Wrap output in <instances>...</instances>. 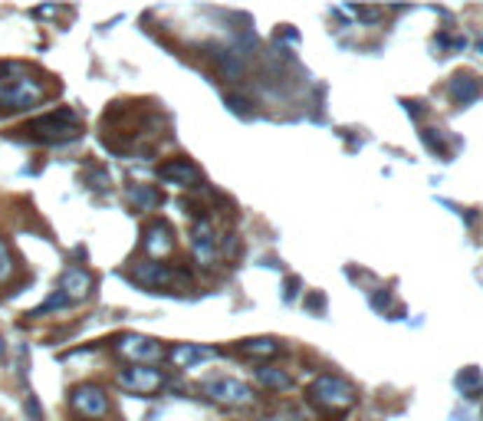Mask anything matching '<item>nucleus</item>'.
Listing matches in <instances>:
<instances>
[{
	"mask_svg": "<svg viewBox=\"0 0 483 421\" xmlns=\"http://www.w3.org/2000/svg\"><path fill=\"white\" fill-rule=\"evenodd\" d=\"M20 132V139L33 142V145H66V142H76L83 135V119L73 109H56L50 116L30 119Z\"/></svg>",
	"mask_w": 483,
	"mask_h": 421,
	"instance_id": "f257e3e1",
	"label": "nucleus"
},
{
	"mask_svg": "<svg viewBox=\"0 0 483 421\" xmlns=\"http://www.w3.org/2000/svg\"><path fill=\"white\" fill-rule=\"evenodd\" d=\"M132 280L141 283L151 293H181L191 290V273L172 263H139L132 270Z\"/></svg>",
	"mask_w": 483,
	"mask_h": 421,
	"instance_id": "f03ea898",
	"label": "nucleus"
},
{
	"mask_svg": "<svg viewBox=\"0 0 483 421\" xmlns=\"http://www.w3.org/2000/svg\"><path fill=\"white\" fill-rule=\"evenodd\" d=\"M309 401L316 408L326 411V415H339V411H349L355 405V389L345 378L319 375L309 389Z\"/></svg>",
	"mask_w": 483,
	"mask_h": 421,
	"instance_id": "7ed1b4c3",
	"label": "nucleus"
},
{
	"mask_svg": "<svg viewBox=\"0 0 483 421\" xmlns=\"http://www.w3.org/2000/svg\"><path fill=\"white\" fill-rule=\"evenodd\" d=\"M46 99V86L33 76H17L7 79L0 89V112H27V109L40 106Z\"/></svg>",
	"mask_w": 483,
	"mask_h": 421,
	"instance_id": "20e7f679",
	"label": "nucleus"
},
{
	"mask_svg": "<svg viewBox=\"0 0 483 421\" xmlns=\"http://www.w3.org/2000/svg\"><path fill=\"white\" fill-rule=\"evenodd\" d=\"M112 352L122 359H129V366H158L161 359L168 356V349L161 346L158 339H151V336H141V333H125L118 336L115 343H112Z\"/></svg>",
	"mask_w": 483,
	"mask_h": 421,
	"instance_id": "39448f33",
	"label": "nucleus"
},
{
	"mask_svg": "<svg viewBox=\"0 0 483 421\" xmlns=\"http://www.w3.org/2000/svg\"><path fill=\"white\" fill-rule=\"evenodd\" d=\"M69 405H73L76 415H83L89 421H102L108 415V395L102 385H92V382H83L69 392Z\"/></svg>",
	"mask_w": 483,
	"mask_h": 421,
	"instance_id": "423d86ee",
	"label": "nucleus"
},
{
	"mask_svg": "<svg viewBox=\"0 0 483 421\" xmlns=\"http://www.w3.org/2000/svg\"><path fill=\"white\" fill-rule=\"evenodd\" d=\"M118 385L129 392V395H139V399H151L164 389V375L151 366H129L118 372Z\"/></svg>",
	"mask_w": 483,
	"mask_h": 421,
	"instance_id": "0eeeda50",
	"label": "nucleus"
},
{
	"mask_svg": "<svg viewBox=\"0 0 483 421\" xmlns=\"http://www.w3.org/2000/svg\"><path fill=\"white\" fill-rule=\"evenodd\" d=\"M204 395L217 405H227V408H244V405H253V389L244 385L240 378H207L204 382Z\"/></svg>",
	"mask_w": 483,
	"mask_h": 421,
	"instance_id": "6e6552de",
	"label": "nucleus"
},
{
	"mask_svg": "<svg viewBox=\"0 0 483 421\" xmlns=\"http://www.w3.org/2000/svg\"><path fill=\"white\" fill-rule=\"evenodd\" d=\"M92 273L83 270V267H66L63 277H59V287L56 293L66 300V306H79V303H86L92 296Z\"/></svg>",
	"mask_w": 483,
	"mask_h": 421,
	"instance_id": "1a4fd4ad",
	"label": "nucleus"
},
{
	"mask_svg": "<svg viewBox=\"0 0 483 421\" xmlns=\"http://www.w3.org/2000/svg\"><path fill=\"white\" fill-rule=\"evenodd\" d=\"M141 250L148 254L151 260H164L174 254V230L168 221H151L145 227V234H141Z\"/></svg>",
	"mask_w": 483,
	"mask_h": 421,
	"instance_id": "9d476101",
	"label": "nucleus"
},
{
	"mask_svg": "<svg viewBox=\"0 0 483 421\" xmlns=\"http://www.w3.org/2000/svg\"><path fill=\"white\" fill-rule=\"evenodd\" d=\"M158 181L174 184V188H197V184H204V174L188 158H172V162L158 165Z\"/></svg>",
	"mask_w": 483,
	"mask_h": 421,
	"instance_id": "9b49d317",
	"label": "nucleus"
},
{
	"mask_svg": "<svg viewBox=\"0 0 483 421\" xmlns=\"http://www.w3.org/2000/svg\"><path fill=\"white\" fill-rule=\"evenodd\" d=\"M191 254L194 260L201 263V267H211L217 260V234L214 227H211V221H197L191 230Z\"/></svg>",
	"mask_w": 483,
	"mask_h": 421,
	"instance_id": "f8f14e48",
	"label": "nucleus"
},
{
	"mask_svg": "<svg viewBox=\"0 0 483 421\" xmlns=\"http://www.w3.org/2000/svg\"><path fill=\"white\" fill-rule=\"evenodd\" d=\"M217 349H207V346H194V343H178L174 349H168V356L178 368H194L197 362H207V359H214Z\"/></svg>",
	"mask_w": 483,
	"mask_h": 421,
	"instance_id": "ddd939ff",
	"label": "nucleus"
},
{
	"mask_svg": "<svg viewBox=\"0 0 483 421\" xmlns=\"http://www.w3.org/2000/svg\"><path fill=\"white\" fill-rule=\"evenodd\" d=\"M480 92H483V83L477 79L473 73H457L451 79V96L457 99V102H473V99H480Z\"/></svg>",
	"mask_w": 483,
	"mask_h": 421,
	"instance_id": "4468645a",
	"label": "nucleus"
},
{
	"mask_svg": "<svg viewBox=\"0 0 483 421\" xmlns=\"http://www.w3.org/2000/svg\"><path fill=\"white\" fill-rule=\"evenodd\" d=\"M129 201L139 211H155V207H161V191L158 188H151V184H135V188H129Z\"/></svg>",
	"mask_w": 483,
	"mask_h": 421,
	"instance_id": "2eb2a0df",
	"label": "nucleus"
},
{
	"mask_svg": "<svg viewBox=\"0 0 483 421\" xmlns=\"http://www.w3.org/2000/svg\"><path fill=\"white\" fill-rule=\"evenodd\" d=\"M237 349H240L244 356L270 359V356H276V352H279V343H276V339H267V336H263V339H244V343H240Z\"/></svg>",
	"mask_w": 483,
	"mask_h": 421,
	"instance_id": "dca6fc26",
	"label": "nucleus"
},
{
	"mask_svg": "<svg viewBox=\"0 0 483 421\" xmlns=\"http://www.w3.org/2000/svg\"><path fill=\"white\" fill-rule=\"evenodd\" d=\"M457 389L467 395V399H477L483 392V375L477 372V368H463L461 375H457Z\"/></svg>",
	"mask_w": 483,
	"mask_h": 421,
	"instance_id": "f3484780",
	"label": "nucleus"
},
{
	"mask_svg": "<svg viewBox=\"0 0 483 421\" xmlns=\"http://www.w3.org/2000/svg\"><path fill=\"white\" fill-rule=\"evenodd\" d=\"M257 382H260V385H267V389H290V385H293V378L286 375V372L270 368V366L257 368Z\"/></svg>",
	"mask_w": 483,
	"mask_h": 421,
	"instance_id": "a211bd4d",
	"label": "nucleus"
},
{
	"mask_svg": "<svg viewBox=\"0 0 483 421\" xmlns=\"http://www.w3.org/2000/svg\"><path fill=\"white\" fill-rule=\"evenodd\" d=\"M13 270H17V260H13L10 247H7V240L0 237V287H4V283L10 280Z\"/></svg>",
	"mask_w": 483,
	"mask_h": 421,
	"instance_id": "6ab92c4d",
	"label": "nucleus"
},
{
	"mask_svg": "<svg viewBox=\"0 0 483 421\" xmlns=\"http://www.w3.org/2000/svg\"><path fill=\"white\" fill-rule=\"evenodd\" d=\"M86 181L92 191H106L108 184H112V178H108V172H102V168H89L86 172Z\"/></svg>",
	"mask_w": 483,
	"mask_h": 421,
	"instance_id": "aec40b11",
	"label": "nucleus"
},
{
	"mask_svg": "<svg viewBox=\"0 0 483 421\" xmlns=\"http://www.w3.org/2000/svg\"><path fill=\"white\" fill-rule=\"evenodd\" d=\"M23 408H27V418H30V421H46V418H43V408H40V399H36L33 392H27V399H23Z\"/></svg>",
	"mask_w": 483,
	"mask_h": 421,
	"instance_id": "412c9836",
	"label": "nucleus"
},
{
	"mask_svg": "<svg viewBox=\"0 0 483 421\" xmlns=\"http://www.w3.org/2000/svg\"><path fill=\"white\" fill-rule=\"evenodd\" d=\"M227 109H230V112H237V116H250V102H247V99L227 96Z\"/></svg>",
	"mask_w": 483,
	"mask_h": 421,
	"instance_id": "4be33fe9",
	"label": "nucleus"
},
{
	"mask_svg": "<svg viewBox=\"0 0 483 421\" xmlns=\"http://www.w3.org/2000/svg\"><path fill=\"white\" fill-rule=\"evenodd\" d=\"M296 287H300V280H290V283H286V300H293V296H296Z\"/></svg>",
	"mask_w": 483,
	"mask_h": 421,
	"instance_id": "5701e85b",
	"label": "nucleus"
},
{
	"mask_svg": "<svg viewBox=\"0 0 483 421\" xmlns=\"http://www.w3.org/2000/svg\"><path fill=\"white\" fill-rule=\"evenodd\" d=\"M309 306H312V310H322V296H319V293H316V296H309Z\"/></svg>",
	"mask_w": 483,
	"mask_h": 421,
	"instance_id": "b1692460",
	"label": "nucleus"
},
{
	"mask_svg": "<svg viewBox=\"0 0 483 421\" xmlns=\"http://www.w3.org/2000/svg\"><path fill=\"white\" fill-rule=\"evenodd\" d=\"M0 356H7V346H4V339H0Z\"/></svg>",
	"mask_w": 483,
	"mask_h": 421,
	"instance_id": "393cba45",
	"label": "nucleus"
},
{
	"mask_svg": "<svg viewBox=\"0 0 483 421\" xmlns=\"http://www.w3.org/2000/svg\"><path fill=\"white\" fill-rule=\"evenodd\" d=\"M480 50H483V43H480Z\"/></svg>",
	"mask_w": 483,
	"mask_h": 421,
	"instance_id": "a878e982",
	"label": "nucleus"
}]
</instances>
